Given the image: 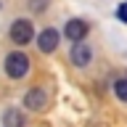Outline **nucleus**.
Instances as JSON below:
<instances>
[{
  "instance_id": "obj_1",
  "label": "nucleus",
  "mask_w": 127,
  "mask_h": 127,
  "mask_svg": "<svg viewBox=\"0 0 127 127\" xmlns=\"http://www.w3.org/2000/svg\"><path fill=\"white\" fill-rule=\"evenodd\" d=\"M27 71H29V56L21 53V50H13V53L5 56V74L13 79H21L27 77Z\"/></svg>"
},
{
  "instance_id": "obj_2",
  "label": "nucleus",
  "mask_w": 127,
  "mask_h": 127,
  "mask_svg": "<svg viewBox=\"0 0 127 127\" xmlns=\"http://www.w3.org/2000/svg\"><path fill=\"white\" fill-rule=\"evenodd\" d=\"M32 40H34V24L29 19H16L11 24V42L21 48L27 42H32Z\"/></svg>"
},
{
  "instance_id": "obj_3",
  "label": "nucleus",
  "mask_w": 127,
  "mask_h": 127,
  "mask_svg": "<svg viewBox=\"0 0 127 127\" xmlns=\"http://www.w3.org/2000/svg\"><path fill=\"white\" fill-rule=\"evenodd\" d=\"M24 106L29 111H42L48 106V93L42 90V87H32V90H27L24 93Z\"/></svg>"
},
{
  "instance_id": "obj_4",
  "label": "nucleus",
  "mask_w": 127,
  "mask_h": 127,
  "mask_svg": "<svg viewBox=\"0 0 127 127\" xmlns=\"http://www.w3.org/2000/svg\"><path fill=\"white\" fill-rule=\"evenodd\" d=\"M64 34H66L71 42H82L85 34H87V21H82V19H69L66 27H64Z\"/></svg>"
},
{
  "instance_id": "obj_5",
  "label": "nucleus",
  "mask_w": 127,
  "mask_h": 127,
  "mask_svg": "<svg viewBox=\"0 0 127 127\" xmlns=\"http://www.w3.org/2000/svg\"><path fill=\"white\" fill-rule=\"evenodd\" d=\"M37 48L42 50V53H53L56 48H58V32H56L53 27L42 29V32L37 34Z\"/></svg>"
},
{
  "instance_id": "obj_6",
  "label": "nucleus",
  "mask_w": 127,
  "mask_h": 127,
  "mask_svg": "<svg viewBox=\"0 0 127 127\" xmlns=\"http://www.w3.org/2000/svg\"><path fill=\"white\" fill-rule=\"evenodd\" d=\"M90 61H93L90 45H87V42H74V48H71V64H74V66H87Z\"/></svg>"
},
{
  "instance_id": "obj_7",
  "label": "nucleus",
  "mask_w": 127,
  "mask_h": 127,
  "mask_svg": "<svg viewBox=\"0 0 127 127\" xmlns=\"http://www.w3.org/2000/svg\"><path fill=\"white\" fill-rule=\"evenodd\" d=\"M3 125L5 127H24V111L21 109H8L3 114Z\"/></svg>"
},
{
  "instance_id": "obj_8",
  "label": "nucleus",
  "mask_w": 127,
  "mask_h": 127,
  "mask_svg": "<svg viewBox=\"0 0 127 127\" xmlns=\"http://www.w3.org/2000/svg\"><path fill=\"white\" fill-rule=\"evenodd\" d=\"M114 93L119 95V101L127 103V77H122V79H117V82H114Z\"/></svg>"
},
{
  "instance_id": "obj_9",
  "label": "nucleus",
  "mask_w": 127,
  "mask_h": 127,
  "mask_svg": "<svg viewBox=\"0 0 127 127\" xmlns=\"http://www.w3.org/2000/svg\"><path fill=\"white\" fill-rule=\"evenodd\" d=\"M117 16H119V19H122V21L127 24V11H125V5H119V8H117Z\"/></svg>"
},
{
  "instance_id": "obj_10",
  "label": "nucleus",
  "mask_w": 127,
  "mask_h": 127,
  "mask_svg": "<svg viewBox=\"0 0 127 127\" xmlns=\"http://www.w3.org/2000/svg\"><path fill=\"white\" fill-rule=\"evenodd\" d=\"M125 11H127V5H125Z\"/></svg>"
}]
</instances>
